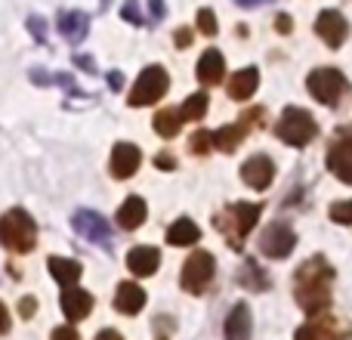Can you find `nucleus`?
I'll list each match as a JSON object with an SVG mask.
<instances>
[{
	"label": "nucleus",
	"mask_w": 352,
	"mask_h": 340,
	"mask_svg": "<svg viewBox=\"0 0 352 340\" xmlns=\"http://www.w3.org/2000/svg\"><path fill=\"white\" fill-rule=\"evenodd\" d=\"M328 170L337 176L340 182L352 186V124L349 127H340L334 136H331L328 146Z\"/></svg>",
	"instance_id": "11"
},
{
	"label": "nucleus",
	"mask_w": 352,
	"mask_h": 340,
	"mask_svg": "<svg viewBox=\"0 0 352 340\" xmlns=\"http://www.w3.org/2000/svg\"><path fill=\"white\" fill-rule=\"evenodd\" d=\"M297 248V232L291 229L287 220H275L260 232V254L269 260H285Z\"/></svg>",
	"instance_id": "10"
},
{
	"label": "nucleus",
	"mask_w": 352,
	"mask_h": 340,
	"mask_svg": "<svg viewBox=\"0 0 352 340\" xmlns=\"http://www.w3.org/2000/svg\"><path fill=\"white\" fill-rule=\"evenodd\" d=\"M213 275H217V260H213V254L195 251V254H188V260L182 263V269H179V285L186 294L201 297V294L213 285Z\"/></svg>",
	"instance_id": "5"
},
{
	"label": "nucleus",
	"mask_w": 352,
	"mask_h": 340,
	"mask_svg": "<svg viewBox=\"0 0 352 340\" xmlns=\"http://www.w3.org/2000/svg\"><path fill=\"white\" fill-rule=\"evenodd\" d=\"M155 167L158 170H176V158L170 152H158L155 155Z\"/></svg>",
	"instance_id": "34"
},
{
	"label": "nucleus",
	"mask_w": 352,
	"mask_h": 340,
	"mask_svg": "<svg viewBox=\"0 0 352 340\" xmlns=\"http://www.w3.org/2000/svg\"><path fill=\"white\" fill-rule=\"evenodd\" d=\"M173 41H176V47H179V50H186L188 43H192V31H188V28H176Z\"/></svg>",
	"instance_id": "37"
},
{
	"label": "nucleus",
	"mask_w": 352,
	"mask_h": 340,
	"mask_svg": "<svg viewBox=\"0 0 352 340\" xmlns=\"http://www.w3.org/2000/svg\"><path fill=\"white\" fill-rule=\"evenodd\" d=\"M6 331H10V310L0 304V334H6Z\"/></svg>",
	"instance_id": "41"
},
{
	"label": "nucleus",
	"mask_w": 352,
	"mask_h": 340,
	"mask_svg": "<svg viewBox=\"0 0 352 340\" xmlns=\"http://www.w3.org/2000/svg\"><path fill=\"white\" fill-rule=\"evenodd\" d=\"M188 146H192V155H207L213 149V136L210 130H195L192 140H188Z\"/></svg>",
	"instance_id": "30"
},
{
	"label": "nucleus",
	"mask_w": 352,
	"mask_h": 340,
	"mask_svg": "<svg viewBox=\"0 0 352 340\" xmlns=\"http://www.w3.org/2000/svg\"><path fill=\"white\" fill-rule=\"evenodd\" d=\"M146 291H142V285H136V281H121L115 291V310L121 312V316H136V312L146 310Z\"/></svg>",
	"instance_id": "18"
},
{
	"label": "nucleus",
	"mask_w": 352,
	"mask_h": 340,
	"mask_svg": "<svg viewBox=\"0 0 352 340\" xmlns=\"http://www.w3.org/2000/svg\"><path fill=\"white\" fill-rule=\"evenodd\" d=\"M146 213H148V207H146V201L140 198V195H130L127 201H124L121 207H118V213H115V220H118V226L121 229H127V232H133V229H140L142 223H146Z\"/></svg>",
	"instance_id": "21"
},
{
	"label": "nucleus",
	"mask_w": 352,
	"mask_h": 340,
	"mask_svg": "<svg viewBox=\"0 0 352 340\" xmlns=\"http://www.w3.org/2000/svg\"><path fill=\"white\" fill-rule=\"evenodd\" d=\"M121 16L127 19L130 25H142V10H140V3H136V0H127V3H124Z\"/></svg>",
	"instance_id": "32"
},
{
	"label": "nucleus",
	"mask_w": 352,
	"mask_h": 340,
	"mask_svg": "<svg viewBox=\"0 0 352 340\" xmlns=\"http://www.w3.org/2000/svg\"><path fill=\"white\" fill-rule=\"evenodd\" d=\"M238 285L248 288V291H256V294H260V291H269V288H272V279L263 273L256 260H244L241 269H238Z\"/></svg>",
	"instance_id": "25"
},
{
	"label": "nucleus",
	"mask_w": 352,
	"mask_h": 340,
	"mask_svg": "<svg viewBox=\"0 0 352 340\" xmlns=\"http://www.w3.org/2000/svg\"><path fill=\"white\" fill-rule=\"evenodd\" d=\"M275 28H278L281 34H291V28H294V25H291V16H278V19H275Z\"/></svg>",
	"instance_id": "39"
},
{
	"label": "nucleus",
	"mask_w": 352,
	"mask_h": 340,
	"mask_svg": "<svg viewBox=\"0 0 352 340\" xmlns=\"http://www.w3.org/2000/svg\"><path fill=\"white\" fill-rule=\"evenodd\" d=\"M109 87H111V90H121V87H124L121 72H111V74H109Z\"/></svg>",
	"instance_id": "43"
},
{
	"label": "nucleus",
	"mask_w": 352,
	"mask_h": 340,
	"mask_svg": "<svg viewBox=\"0 0 352 340\" xmlns=\"http://www.w3.org/2000/svg\"><path fill=\"white\" fill-rule=\"evenodd\" d=\"M275 136H278L285 146L303 149V146H309V142L318 136V124H316V118H312L306 109L291 105V109L281 111L278 124H275Z\"/></svg>",
	"instance_id": "4"
},
{
	"label": "nucleus",
	"mask_w": 352,
	"mask_h": 340,
	"mask_svg": "<svg viewBox=\"0 0 352 340\" xmlns=\"http://www.w3.org/2000/svg\"><path fill=\"white\" fill-rule=\"evenodd\" d=\"M47 266H50V275H53L62 288H74L80 281V275H84V266H80L78 260H68V257H50Z\"/></svg>",
	"instance_id": "23"
},
{
	"label": "nucleus",
	"mask_w": 352,
	"mask_h": 340,
	"mask_svg": "<svg viewBox=\"0 0 352 340\" xmlns=\"http://www.w3.org/2000/svg\"><path fill=\"white\" fill-rule=\"evenodd\" d=\"M167 87H170V78H167V72L161 65H148L146 72L136 78L133 90H130L127 103L133 105V109H146V105H155L161 96L167 93Z\"/></svg>",
	"instance_id": "9"
},
{
	"label": "nucleus",
	"mask_w": 352,
	"mask_h": 340,
	"mask_svg": "<svg viewBox=\"0 0 352 340\" xmlns=\"http://www.w3.org/2000/svg\"><path fill=\"white\" fill-rule=\"evenodd\" d=\"M140 164H142V152L133 146V142H118V146L111 149L109 167H111V176H115V180H130V176L140 170Z\"/></svg>",
	"instance_id": "16"
},
{
	"label": "nucleus",
	"mask_w": 352,
	"mask_h": 340,
	"mask_svg": "<svg viewBox=\"0 0 352 340\" xmlns=\"http://www.w3.org/2000/svg\"><path fill=\"white\" fill-rule=\"evenodd\" d=\"M19 312H22V319H31L37 312V300L34 297H22L19 300Z\"/></svg>",
	"instance_id": "36"
},
{
	"label": "nucleus",
	"mask_w": 352,
	"mask_h": 340,
	"mask_svg": "<svg viewBox=\"0 0 352 340\" xmlns=\"http://www.w3.org/2000/svg\"><path fill=\"white\" fill-rule=\"evenodd\" d=\"M263 124H266V109H263V105H256V109H248L235 124H226V127H219L217 134H210L213 136V149L232 155L244 142V136H248L254 127H263Z\"/></svg>",
	"instance_id": "7"
},
{
	"label": "nucleus",
	"mask_w": 352,
	"mask_h": 340,
	"mask_svg": "<svg viewBox=\"0 0 352 340\" xmlns=\"http://www.w3.org/2000/svg\"><path fill=\"white\" fill-rule=\"evenodd\" d=\"M316 34L322 37L331 50H337V47H343V43H346L349 22L337 10H324V12H318V19H316Z\"/></svg>",
	"instance_id": "13"
},
{
	"label": "nucleus",
	"mask_w": 352,
	"mask_h": 340,
	"mask_svg": "<svg viewBox=\"0 0 352 340\" xmlns=\"http://www.w3.org/2000/svg\"><path fill=\"white\" fill-rule=\"evenodd\" d=\"M28 31H31V34H34L37 37V41H47V31H43V19H37V16H31L28 19Z\"/></svg>",
	"instance_id": "35"
},
{
	"label": "nucleus",
	"mask_w": 352,
	"mask_h": 340,
	"mask_svg": "<svg viewBox=\"0 0 352 340\" xmlns=\"http://www.w3.org/2000/svg\"><path fill=\"white\" fill-rule=\"evenodd\" d=\"M306 87H309L312 96L322 105H328V109H337V105L343 103V96L349 93V81L343 78V72H337V68H316V72H309Z\"/></svg>",
	"instance_id": "6"
},
{
	"label": "nucleus",
	"mask_w": 352,
	"mask_h": 340,
	"mask_svg": "<svg viewBox=\"0 0 352 340\" xmlns=\"http://www.w3.org/2000/svg\"><path fill=\"white\" fill-rule=\"evenodd\" d=\"M223 331H226V340H250L254 337V312H250V306L244 304V300L229 310Z\"/></svg>",
	"instance_id": "17"
},
{
	"label": "nucleus",
	"mask_w": 352,
	"mask_h": 340,
	"mask_svg": "<svg viewBox=\"0 0 352 340\" xmlns=\"http://www.w3.org/2000/svg\"><path fill=\"white\" fill-rule=\"evenodd\" d=\"M198 31L207 37L217 34V16H213V10H201L198 12Z\"/></svg>",
	"instance_id": "31"
},
{
	"label": "nucleus",
	"mask_w": 352,
	"mask_h": 340,
	"mask_svg": "<svg viewBox=\"0 0 352 340\" xmlns=\"http://www.w3.org/2000/svg\"><path fill=\"white\" fill-rule=\"evenodd\" d=\"M204 115H207V96L204 93H192V96H186V103H182V109H179L182 121H201Z\"/></svg>",
	"instance_id": "28"
},
{
	"label": "nucleus",
	"mask_w": 352,
	"mask_h": 340,
	"mask_svg": "<svg viewBox=\"0 0 352 340\" xmlns=\"http://www.w3.org/2000/svg\"><path fill=\"white\" fill-rule=\"evenodd\" d=\"M182 127V118H179V109H161L155 115V134L164 136V140H173Z\"/></svg>",
	"instance_id": "27"
},
{
	"label": "nucleus",
	"mask_w": 352,
	"mask_h": 340,
	"mask_svg": "<svg viewBox=\"0 0 352 340\" xmlns=\"http://www.w3.org/2000/svg\"><path fill=\"white\" fill-rule=\"evenodd\" d=\"M59 304H62V312H65L68 322H84V319L93 312V304H96V300H93L90 291L74 285V288H62Z\"/></svg>",
	"instance_id": "15"
},
{
	"label": "nucleus",
	"mask_w": 352,
	"mask_h": 340,
	"mask_svg": "<svg viewBox=\"0 0 352 340\" xmlns=\"http://www.w3.org/2000/svg\"><path fill=\"white\" fill-rule=\"evenodd\" d=\"M241 180L248 182L250 189L263 192V189H269L275 180V161L269 158V155H250L241 164Z\"/></svg>",
	"instance_id": "14"
},
{
	"label": "nucleus",
	"mask_w": 352,
	"mask_h": 340,
	"mask_svg": "<svg viewBox=\"0 0 352 340\" xmlns=\"http://www.w3.org/2000/svg\"><path fill=\"white\" fill-rule=\"evenodd\" d=\"M198 242H201V229L188 217L176 220L167 229V244H173V248H188V244H198Z\"/></svg>",
	"instance_id": "26"
},
{
	"label": "nucleus",
	"mask_w": 352,
	"mask_h": 340,
	"mask_svg": "<svg viewBox=\"0 0 352 340\" xmlns=\"http://www.w3.org/2000/svg\"><path fill=\"white\" fill-rule=\"evenodd\" d=\"M72 226H74V232H78L80 238H87V242L102 244L105 251L111 248V226H109V220H105L102 213H96V211H78L72 217Z\"/></svg>",
	"instance_id": "12"
},
{
	"label": "nucleus",
	"mask_w": 352,
	"mask_h": 340,
	"mask_svg": "<svg viewBox=\"0 0 352 340\" xmlns=\"http://www.w3.org/2000/svg\"><path fill=\"white\" fill-rule=\"evenodd\" d=\"M74 65L87 68V74H93V72H96V62H93L90 56H74Z\"/></svg>",
	"instance_id": "38"
},
{
	"label": "nucleus",
	"mask_w": 352,
	"mask_h": 340,
	"mask_svg": "<svg viewBox=\"0 0 352 340\" xmlns=\"http://www.w3.org/2000/svg\"><path fill=\"white\" fill-rule=\"evenodd\" d=\"M256 84H260V72H256L254 65L241 68V72H235V78L229 81V96L235 99V103H244V99L254 96Z\"/></svg>",
	"instance_id": "24"
},
{
	"label": "nucleus",
	"mask_w": 352,
	"mask_h": 340,
	"mask_svg": "<svg viewBox=\"0 0 352 340\" xmlns=\"http://www.w3.org/2000/svg\"><path fill=\"white\" fill-rule=\"evenodd\" d=\"M59 34L65 37L68 43H80L87 37V31H90V19L84 16V12L78 10H68V12H59Z\"/></svg>",
	"instance_id": "22"
},
{
	"label": "nucleus",
	"mask_w": 352,
	"mask_h": 340,
	"mask_svg": "<svg viewBox=\"0 0 352 340\" xmlns=\"http://www.w3.org/2000/svg\"><path fill=\"white\" fill-rule=\"evenodd\" d=\"M50 340H80V334L72 328V325H59V328L50 334Z\"/></svg>",
	"instance_id": "33"
},
{
	"label": "nucleus",
	"mask_w": 352,
	"mask_h": 340,
	"mask_svg": "<svg viewBox=\"0 0 352 340\" xmlns=\"http://www.w3.org/2000/svg\"><path fill=\"white\" fill-rule=\"evenodd\" d=\"M238 6H244V10H254V6H260L263 0H235Z\"/></svg>",
	"instance_id": "44"
},
{
	"label": "nucleus",
	"mask_w": 352,
	"mask_h": 340,
	"mask_svg": "<svg viewBox=\"0 0 352 340\" xmlns=\"http://www.w3.org/2000/svg\"><path fill=\"white\" fill-rule=\"evenodd\" d=\"M223 78H226L223 53H219V50H207V53L198 59V81L204 87H217V84H223Z\"/></svg>",
	"instance_id": "20"
},
{
	"label": "nucleus",
	"mask_w": 352,
	"mask_h": 340,
	"mask_svg": "<svg viewBox=\"0 0 352 340\" xmlns=\"http://www.w3.org/2000/svg\"><path fill=\"white\" fill-rule=\"evenodd\" d=\"M260 213H263V204H254V201H232V204H226L223 211L213 217V226L226 235L232 251H241L248 235L256 229V223H260Z\"/></svg>",
	"instance_id": "2"
},
{
	"label": "nucleus",
	"mask_w": 352,
	"mask_h": 340,
	"mask_svg": "<svg viewBox=\"0 0 352 340\" xmlns=\"http://www.w3.org/2000/svg\"><path fill=\"white\" fill-rule=\"evenodd\" d=\"M334 279L337 273L324 254L309 257V260H303L297 266V273H294V297H297V306L306 316H318V312L331 310Z\"/></svg>",
	"instance_id": "1"
},
{
	"label": "nucleus",
	"mask_w": 352,
	"mask_h": 340,
	"mask_svg": "<svg viewBox=\"0 0 352 340\" xmlns=\"http://www.w3.org/2000/svg\"><path fill=\"white\" fill-rule=\"evenodd\" d=\"M0 244L12 254H28L37 244V226L28 217V211L22 207H12L0 217Z\"/></svg>",
	"instance_id": "3"
},
{
	"label": "nucleus",
	"mask_w": 352,
	"mask_h": 340,
	"mask_svg": "<svg viewBox=\"0 0 352 340\" xmlns=\"http://www.w3.org/2000/svg\"><path fill=\"white\" fill-rule=\"evenodd\" d=\"M294 340H352V325L334 312L309 316V322L300 325Z\"/></svg>",
	"instance_id": "8"
},
{
	"label": "nucleus",
	"mask_w": 352,
	"mask_h": 340,
	"mask_svg": "<svg viewBox=\"0 0 352 340\" xmlns=\"http://www.w3.org/2000/svg\"><path fill=\"white\" fill-rule=\"evenodd\" d=\"M164 12H167L164 0H152V19H164Z\"/></svg>",
	"instance_id": "42"
},
{
	"label": "nucleus",
	"mask_w": 352,
	"mask_h": 340,
	"mask_svg": "<svg viewBox=\"0 0 352 340\" xmlns=\"http://www.w3.org/2000/svg\"><path fill=\"white\" fill-rule=\"evenodd\" d=\"M158 263H161V251L152 248V244H140V248H133L127 254V269L136 275V279H148V275H155Z\"/></svg>",
	"instance_id": "19"
},
{
	"label": "nucleus",
	"mask_w": 352,
	"mask_h": 340,
	"mask_svg": "<svg viewBox=\"0 0 352 340\" xmlns=\"http://www.w3.org/2000/svg\"><path fill=\"white\" fill-rule=\"evenodd\" d=\"M328 217L340 226H352V201H334L328 207Z\"/></svg>",
	"instance_id": "29"
},
{
	"label": "nucleus",
	"mask_w": 352,
	"mask_h": 340,
	"mask_svg": "<svg viewBox=\"0 0 352 340\" xmlns=\"http://www.w3.org/2000/svg\"><path fill=\"white\" fill-rule=\"evenodd\" d=\"M96 340H124V334H121V331H115V328H102L96 334Z\"/></svg>",
	"instance_id": "40"
}]
</instances>
